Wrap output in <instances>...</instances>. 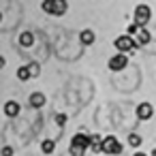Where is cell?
Instances as JSON below:
<instances>
[{
    "mask_svg": "<svg viewBox=\"0 0 156 156\" xmlns=\"http://www.w3.org/2000/svg\"><path fill=\"white\" fill-rule=\"evenodd\" d=\"M41 9L49 15H64L69 11V2L66 0H43Z\"/></svg>",
    "mask_w": 156,
    "mask_h": 156,
    "instance_id": "6da1fadb",
    "label": "cell"
},
{
    "mask_svg": "<svg viewBox=\"0 0 156 156\" xmlns=\"http://www.w3.org/2000/svg\"><path fill=\"white\" fill-rule=\"evenodd\" d=\"M88 147H90V135L77 133V135L73 137V143H71V154H73V156H81Z\"/></svg>",
    "mask_w": 156,
    "mask_h": 156,
    "instance_id": "7a4b0ae2",
    "label": "cell"
},
{
    "mask_svg": "<svg viewBox=\"0 0 156 156\" xmlns=\"http://www.w3.org/2000/svg\"><path fill=\"white\" fill-rule=\"evenodd\" d=\"M113 47H115L118 51H122V54H130V56L137 51L135 39H133L130 34H122V37H118V39L113 41Z\"/></svg>",
    "mask_w": 156,
    "mask_h": 156,
    "instance_id": "3957f363",
    "label": "cell"
},
{
    "mask_svg": "<svg viewBox=\"0 0 156 156\" xmlns=\"http://www.w3.org/2000/svg\"><path fill=\"white\" fill-rule=\"evenodd\" d=\"M150 20H152V9L147 5H137L135 7V24L143 28Z\"/></svg>",
    "mask_w": 156,
    "mask_h": 156,
    "instance_id": "277c9868",
    "label": "cell"
},
{
    "mask_svg": "<svg viewBox=\"0 0 156 156\" xmlns=\"http://www.w3.org/2000/svg\"><path fill=\"white\" fill-rule=\"evenodd\" d=\"M107 66H109V71H124L126 66H128V54H122V51H118L115 56H111L109 58V62H107Z\"/></svg>",
    "mask_w": 156,
    "mask_h": 156,
    "instance_id": "5b68a950",
    "label": "cell"
},
{
    "mask_svg": "<svg viewBox=\"0 0 156 156\" xmlns=\"http://www.w3.org/2000/svg\"><path fill=\"white\" fill-rule=\"evenodd\" d=\"M103 154H109V156L122 154V143L118 141V137H105V141H103Z\"/></svg>",
    "mask_w": 156,
    "mask_h": 156,
    "instance_id": "8992f818",
    "label": "cell"
},
{
    "mask_svg": "<svg viewBox=\"0 0 156 156\" xmlns=\"http://www.w3.org/2000/svg\"><path fill=\"white\" fill-rule=\"evenodd\" d=\"M152 113H154L152 103H139V107H137V118L139 120H150Z\"/></svg>",
    "mask_w": 156,
    "mask_h": 156,
    "instance_id": "52a82bcc",
    "label": "cell"
},
{
    "mask_svg": "<svg viewBox=\"0 0 156 156\" xmlns=\"http://www.w3.org/2000/svg\"><path fill=\"white\" fill-rule=\"evenodd\" d=\"M94 41H96V34H94L90 28H86V30H81V32H79V43H81L83 47H90Z\"/></svg>",
    "mask_w": 156,
    "mask_h": 156,
    "instance_id": "ba28073f",
    "label": "cell"
},
{
    "mask_svg": "<svg viewBox=\"0 0 156 156\" xmlns=\"http://www.w3.org/2000/svg\"><path fill=\"white\" fill-rule=\"evenodd\" d=\"M28 103H30V107L41 109V107L45 105V94H43V92H32L30 98H28Z\"/></svg>",
    "mask_w": 156,
    "mask_h": 156,
    "instance_id": "9c48e42d",
    "label": "cell"
},
{
    "mask_svg": "<svg viewBox=\"0 0 156 156\" xmlns=\"http://www.w3.org/2000/svg\"><path fill=\"white\" fill-rule=\"evenodd\" d=\"M103 141H105V137H101V135H90V147H92V152L101 154V152H103Z\"/></svg>",
    "mask_w": 156,
    "mask_h": 156,
    "instance_id": "30bf717a",
    "label": "cell"
},
{
    "mask_svg": "<svg viewBox=\"0 0 156 156\" xmlns=\"http://www.w3.org/2000/svg\"><path fill=\"white\" fill-rule=\"evenodd\" d=\"M20 45H22V47H32V45H34V34H32L30 30L22 32V34H20Z\"/></svg>",
    "mask_w": 156,
    "mask_h": 156,
    "instance_id": "8fae6325",
    "label": "cell"
},
{
    "mask_svg": "<svg viewBox=\"0 0 156 156\" xmlns=\"http://www.w3.org/2000/svg\"><path fill=\"white\" fill-rule=\"evenodd\" d=\"M5 113H7L9 118H15V115L20 113V103H15V101H7V103H5Z\"/></svg>",
    "mask_w": 156,
    "mask_h": 156,
    "instance_id": "7c38bea8",
    "label": "cell"
},
{
    "mask_svg": "<svg viewBox=\"0 0 156 156\" xmlns=\"http://www.w3.org/2000/svg\"><path fill=\"white\" fill-rule=\"evenodd\" d=\"M137 41H139L141 45H147V43L152 41V34L145 30V26H143V28H139V32H137Z\"/></svg>",
    "mask_w": 156,
    "mask_h": 156,
    "instance_id": "4fadbf2b",
    "label": "cell"
},
{
    "mask_svg": "<svg viewBox=\"0 0 156 156\" xmlns=\"http://www.w3.org/2000/svg\"><path fill=\"white\" fill-rule=\"evenodd\" d=\"M30 77H32V71H30V66H28V64L17 69V79H20V81H28Z\"/></svg>",
    "mask_w": 156,
    "mask_h": 156,
    "instance_id": "5bb4252c",
    "label": "cell"
},
{
    "mask_svg": "<svg viewBox=\"0 0 156 156\" xmlns=\"http://www.w3.org/2000/svg\"><path fill=\"white\" fill-rule=\"evenodd\" d=\"M41 150H43V154H51V152L56 150V141H54V139H45V141L41 143Z\"/></svg>",
    "mask_w": 156,
    "mask_h": 156,
    "instance_id": "9a60e30c",
    "label": "cell"
},
{
    "mask_svg": "<svg viewBox=\"0 0 156 156\" xmlns=\"http://www.w3.org/2000/svg\"><path fill=\"white\" fill-rule=\"evenodd\" d=\"M128 143H130L133 147H139V145L143 143V139H141V135H137V133H130V135H128Z\"/></svg>",
    "mask_w": 156,
    "mask_h": 156,
    "instance_id": "2e32d148",
    "label": "cell"
},
{
    "mask_svg": "<svg viewBox=\"0 0 156 156\" xmlns=\"http://www.w3.org/2000/svg\"><path fill=\"white\" fill-rule=\"evenodd\" d=\"M56 124H58V126H64V124H66V115H64V113H58V115H56Z\"/></svg>",
    "mask_w": 156,
    "mask_h": 156,
    "instance_id": "e0dca14e",
    "label": "cell"
},
{
    "mask_svg": "<svg viewBox=\"0 0 156 156\" xmlns=\"http://www.w3.org/2000/svg\"><path fill=\"white\" fill-rule=\"evenodd\" d=\"M139 28H141V26H137V24H130V26H128V34H130V37H133V34H137V32H139Z\"/></svg>",
    "mask_w": 156,
    "mask_h": 156,
    "instance_id": "ac0fdd59",
    "label": "cell"
},
{
    "mask_svg": "<svg viewBox=\"0 0 156 156\" xmlns=\"http://www.w3.org/2000/svg\"><path fill=\"white\" fill-rule=\"evenodd\" d=\"M28 66H30V71H32V77H37V75H39V64L32 62V64H28Z\"/></svg>",
    "mask_w": 156,
    "mask_h": 156,
    "instance_id": "d6986e66",
    "label": "cell"
},
{
    "mask_svg": "<svg viewBox=\"0 0 156 156\" xmlns=\"http://www.w3.org/2000/svg\"><path fill=\"white\" fill-rule=\"evenodd\" d=\"M2 156H13V147L11 145H5L2 147Z\"/></svg>",
    "mask_w": 156,
    "mask_h": 156,
    "instance_id": "ffe728a7",
    "label": "cell"
},
{
    "mask_svg": "<svg viewBox=\"0 0 156 156\" xmlns=\"http://www.w3.org/2000/svg\"><path fill=\"white\" fill-rule=\"evenodd\" d=\"M5 64H7V60H5V56H0V71L5 69Z\"/></svg>",
    "mask_w": 156,
    "mask_h": 156,
    "instance_id": "44dd1931",
    "label": "cell"
},
{
    "mask_svg": "<svg viewBox=\"0 0 156 156\" xmlns=\"http://www.w3.org/2000/svg\"><path fill=\"white\" fill-rule=\"evenodd\" d=\"M133 156H150V154H143V152H137V154H133Z\"/></svg>",
    "mask_w": 156,
    "mask_h": 156,
    "instance_id": "7402d4cb",
    "label": "cell"
},
{
    "mask_svg": "<svg viewBox=\"0 0 156 156\" xmlns=\"http://www.w3.org/2000/svg\"><path fill=\"white\" fill-rule=\"evenodd\" d=\"M150 156H156V150H152V152H150Z\"/></svg>",
    "mask_w": 156,
    "mask_h": 156,
    "instance_id": "603a6c76",
    "label": "cell"
},
{
    "mask_svg": "<svg viewBox=\"0 0 156 156\" xmlns=\"http://www.w3.org/2000/svg\"><path fill=\"white\" fill-rule=\"evenodd\" d=\"M0 20H2V13H0Z\"/></svg>",
    "mask_w": 156,
    "mask_h": 156,
    "instance_id": "cb8c5ba5",
    "label": "cell"
}]
</instances>
